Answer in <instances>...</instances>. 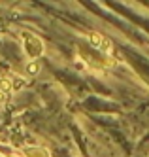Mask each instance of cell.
I'll list each match as a JSON object with an SVG mask.
<instances>
[{"label": "cell", "instance_id": "6da1fadb", "mask_svg": "<svg viewBox=\"0 0 149 157\" xmlns=\"http://www.w3.org/2000/svg\"><path fill=\"white\" fill-rule=\"evenodd\" d=\"M91 38L95 40L93 44H95L96 48H100V49H104V51H108V49L111 48V44H110V42H108V40H106L104 36H100V34H96V32H93V34H91Z\"/></svg>", "mask_w": 149, "mask_h": 157}]
</instances>
